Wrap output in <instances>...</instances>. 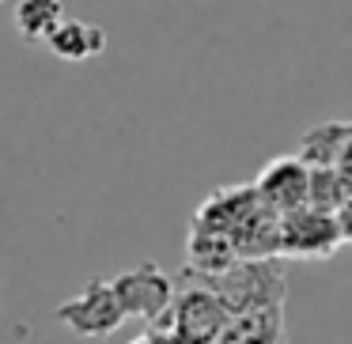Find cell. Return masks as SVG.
Here are the masks:
<instances>
[{
  "label": "cell",
  "instance_id": "cell-1",
  "mask_svg": "<svg viewBox=\"0 0 352 344\" xmlns=\"http://www.w3.org/2000/svg\"><path fill=\"white\" fill-rule=\"evenodd\" d=\"M190 280H201L231 306L235 318L243 314H265V310H284V295H288V268L284 257H261V261H239L231 273L223 276H201L190 273Z\"/></svg>",
  "mask_w": 352,
  "mask_h": 344
},
{
  "label": "cell",
  "instance_id": "cell-2",
  "mask_svg": "<svg viewBox=\"0 0 352 344\" xmlns=\"http://www.w3.org/2000/svg\"><path fill=\"white\" fill-rule=\"evenodd\" d=\"M231 306L216 295L208 284L182 276V291H178L175 306H170L167 321L160 329L175 333L182 344H216L223 336V329L231 325Z\"/></svg>",
  "mask_w": 352,
  "mask_h": 344
},
{
  "label": "cell",
  "instance_id": "cell-3",
  "mask_svg": "<svg viewBox=\"0 0 352 344\" xmlns=\"http://www.w3.org/2000/svg\"><path fill=\"white\" fill-rule=\"evenodd\" d=\"M57 321H61L69 333L84 336V341L87 336L99 341V336L118 333V329L129 321V314H125L122 299H118L114 280H91L72 299H65V303L57 306Z\"/></svg>",
  "mask_w": 352,
  "mask_h": 344
},
{
  "label": "cell",
  "instance_id": "cell-4",
  "mask_svg": "<svg viewBox=\"0 0 352 344\" xmlns=\"http://www.w3.org/2000/svg\"><path fill=\"white\" fill-rule=\"evenodd\" d=\"M114 288H118V299H122L125 314L137 318V321H148L152 329H160L163 321H167L170 306H175V299H178L170 276L163 273L155 261H140L129 273L114 276Z\"/></svg>",
  "mask_w": 352,
  "mask_h": 344
},
{
  "label": "cell",
  "instance_id": "cell-5",
  "mask_svg": "<svg viewBox=\"0 0 352 344\" xmlns=\"http://www.w3.org/2000/svg\"><path fill=\"white\" fill-rule=\"evenodd\" d=\"M344 246L337 216L318 208H299L280 216V257L292 261H326Z\"/></svg>",
  "mask_w": 352,
  "mask_h": 344
},
{
  "label": "cell",
  "instance_id": "cell-6",
  "mask_svg": "<svg viewBox=\"0 0 352 344\" xmlns=\"http://www.w3.org/2000/svg\"><path fill=\"white\" fill-rule=\"evenodd\" d=\"M254 190H258L261 205L276 216H288L307 208L311 200V167H307L299 155H276L254 178Z\"/></svg>",
  "mask_w": 352,
  "mask_h": 344
},
{
  "label": "cell",
  "instance_id": "cell-7",
  "mask_svg": "<svg viewBox=\"0 0 352 344\" xmlns=\"http://www.w3.org/2000/svg\"><path fill=\"white\" fill-rule=\"evenodd\" d=\"M186 257H190V273H201V276H223L243 261L235 238L223 235V231H212V227H197L190 223V238H186Z\"/></svg>",
  "mask_w": 352,
  "mask_h": 344
},
{
  "label": "cell",
  "instance_id": "cell-8",
  "mask_svg": "<svg viewBox=\"0 0 352 344\" xmlns=\"http://www.w3.org/2000/svg\"><path fill=\"white\" fill-rule=\"evenodd\" d=\"M352 140V122H322L314 129L303 133L299 140V159L307 163L311 170H322V167H337Z\"/></svg>",
  "mask_w": 352,
  "mask_h": 344
},
{
  "label": "cell",
  "instance_id": "cell-9",
  "mask_svg": "<svg viewBox=\"0 0 352 344\" xmlns=\"http://www.w3.org/2000/svg\"><path fill=\"white\" fill-rule=\"evenodd\" d=\"M50 54L61 57L69 65H80V61H91L107 49V31L99 23H87V19H65L61 31L50 38Z\"/></svg>",
  "mask_w": 352,
  "mask_h": 344
},
{
  "label": "cell",
  "instance_id": "cell-10",
  "mask_svg": "<svg viewBox=\"0 0 352 344\" xmlns=\"http://www.w3.org/2000/svg\"><path fill=\"white\" fill-rule=\"evenodd\" d=\"M65 4L61 0H16L12 8V23H16L19 38L23 42H38V46H50L57 31L65 23Z\"/></svg>",
  "mask_w": 352,
  "mask_h": 344
},
{
  "label": "cell",
  "instance_id": "cell-11",
  "mask_svg": "<svg viewBox=\"0 0 352 344\" xmlns=\"http://www.w3.org/2000/svg\"><path fill=\"white\" fill-rule=\"evenodd\" d=\"M216 344H288L284 329V310H265V314H243L231 318L223 336Z\"/></svg>",
  "mask_w": 352,
  "mask_h": 344
},
{
  "label": "cell",
  "instance_id": "cell-12",
  "mask_svg": "<svg viewBox=\"0 0 352 344\" xmlns=\"http://www.w3.org/2000/svg\"><path fill=\"white\" fill-rule=\"evenodd\" d=\"M349 197H352V190L344 185V178L337 174L333 167L311 170V200H307V208H318V212L337 216L344 205H349Z\"/></svg>",
  "mask_w": 352,
  "mask_h": 344
},
{
  "label": "cell",
  "instance_id": "cell-13",
  "mask_svg": "<svg viewBox=\"0 0 352 344\" xmlns=\"http://www.w3.org/2000/svg\"><path fill=\"white\" fill-rule=\"evenodd\" d=\"M133 344H182L175 333H167V329H152V333H144V336H137Z\"/></svg>",
  "mask_w": 352,
  "mask_h": 344
},
{
  "label": "cell",
  "instance_id": "cell-14",
  "mask_svg": "<svg viewBox=\"0 0 352 344\" xmlns=\"http://www.w3.org/2000/svg\"><path fill=\"white\" fill-rule=\"evenodd\" d=\"M337 223H341V235H344V246H352V197H349V205L337 212Z\"/></svg>",
  "mask_w": 352,
  "mask_h": 344
},
{
  "label": "cell",
  "instance_id": "cell-15",
  "mask_svg": "<svg viewBox=\"0 0 352 344\" xmlns=\"http://www.w3.org/2000/svg\"><path fill=\"white\" fill-rule=\"evenodd\" d=\"M337 174H341L344 178V185H349V190H352V140H349V148H344V155H341V163H337Z\"/></svg>",
  "mask_w": 352,
  "mask_h": 344
}]
</instances>
